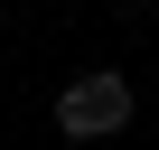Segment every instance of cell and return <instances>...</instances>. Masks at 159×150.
<instances>
[{
  "mask_svg": "<svg viewBox=\"0 0 159 150\" xmlns=\"http://www.w3.org/2000/svg\"><path fill=\"white\" fill-rule=\"evenodd\" d=\"M140 122V85L112 66H84V75H66L56 85V131L66 141H122Z\"/></svg>",
  "mask_w": 159,
  "mask_h": 150,
  "instance_id": "1",
  "label": "cell"
},
{
  "mask_svg": "<svg viewBox=\"0 0 159 150\" xmlns=\"http://www.w3.org/2000/svg\"><path fill=\"white\" fill-rule=\"evenodd\" d=\"M150 19H159V0H150Z\"/></svg>",
  "mask_w": 159,
  "mask_h": 150,
  "instance_id": "2",
  "label": "cell"
}]
</instances>
